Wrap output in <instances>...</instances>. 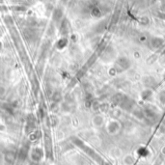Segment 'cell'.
<instances>
[{
  "instance_id": "cell-1",
  "label": "cell",
  "mask_w": 165,
  "mask_h": 165,
  "mask_svg": "<svg viewBox=\"0 0 165 165\" xmlns=\"http://www.w3.org/2000/svg\"><path fill=\"white\" fill-rule=\"evenodd\" d=\"M117 63L119 64V66H120L121 68H123L124 69H129V67L130 66L129 60L127 59L126 57H121V58H119L118 61H117Z\"/></svg>"
},
{
  "instance_id": "cell-2",
  "label": "cell",
  "mask_w": 165,
  "mask_h": 165,
  "mask_svg": "<svg viewBox=\"0 0 165 165\" xmlns=\"http://www.w3.org/2000/svg\"><path fill=\"white\" fill-rule=\"evenodd\" d=\"M103 121H104V119L103 117L101 115H96L94 119H93V123H94L95 126H102L103 124Z\"/></svg>"
},
{
  "instance_id": "cell-3",
  "label": "cell",
  "mask_w": 165,
  "mask_h": 165,
  "mask_svg": "<svg viewBox=\"0 0 165 165\" xmlns=\"http://www.w3.org/2000/svg\"><path fill=\"white\" fill-rule=\"evenodd\" d=\"M151 95H152V91H151V90H145V91L142 92V94H141L142 98H143L144 100H147Z\"/></svg>"
}]
</instances>
